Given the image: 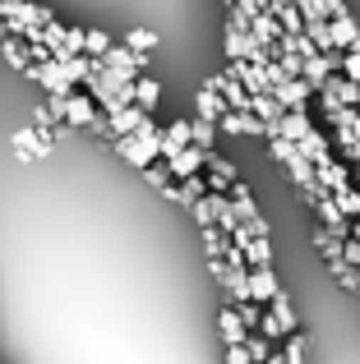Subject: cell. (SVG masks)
Returning <instances> with one entry per match:
<instances>
[{
  "label": "cell",
  "mask_w": 360,
  "mask_h": 364,
  "mask_svg": "<svg viewBox=\"0 0 360 364\" xmlns=\"http://www.w3.org/2000/svg\"><path fill=\"white\" fill-rule=\"evenodd\" d=\"M60 120H65V124H74V129L107 134V116H102L97 102H92L88 92H79V88H70V92L60 97Z\"/></svg>",
  "instance_id": "cell-1"
},
{
  "label": "cell",
  "mask_w": 360,
  "mask_h": 364,
  "mask_svg": "<svg viewBox=\"0 0 360 364\" xmlns=\"http://www.w3.org/2000/svg\"><path fill=\"white\" fill-rule=\"evenodd\" d=\"M263 79H268V92H272V97H277L287 111H309V88H305L300 79H291V74L282 70L277 60L263 70Z\"/></svg>",
  "instance_id": "cell-2"
},
{
  "label": "cell",
  "mask_w": 360,
  "mask_h": 364,
  "mask_svg": "<svg viewBox=\"0 0 360 364\" xmlns=\"http://www.w3.org/2000/svg\"><path fill=\"white\" fill-rule=\"evenodd\" d=\"M107 70H120V74H144L148 70V55L144 51H129V46H120V42H111L107 46V55H97Z\"/></svg>",
  "instance_id": "cell-3"
},
{
  "label": "cell",
  "mask_w": 360,
  "mask_h": 364,
  "mask_svg": "<svg viewBox=\"0 0 360 364\" xmlns=\"http://www.w3.org/2000/svg\"><path fill=\"white\" fill-rule=\"evenodd\" d=\"M111 143H116V152L134 171H144V166H153V161H157V148H148L144 139H134V134H120V139H111Z\"/></svg>",
  "instance_id": "cell-4"
},
{
  "label": "cell",
  "mask_w": 360,
  "mask_h": 364,
  "mask_svg": "<svg viewBox=\"0 0 360 364\" xmlns=\"http://www.w3.org/2000/svg\"><path fill=\"white\" fill-rule=\"evenodd\" d=\"M217 129L222 134H254V139H268V124L254 116V111H226V116L217 120Z\"/></svg>",
  "instance_id": "cell-5"
},
{
  "label": "cell",
  "mask_w": 360,
  "mask_h": 364,
  "mask_svg": "<svg viewBox=\"0 0 360 364\" xmlns=\"http://www.w3.org/2000/svg\"><path fill=\"white\" fill-rule=\"evenodd\" d=\"M166 161V176L171 180H185V176H194V171H203V148H180V152H171V157H162Z\"/></svg>",
  "instance_id": "cell-6"
},
{
  "label": "cell",
  "mask_w": 360,
  "mask_h": 364,
  "mask_svg": "<svg viewBox=\"0 0 360 364\" xmlns=\"http://www.w3.org/2000/svg\"><path fill=\"white\" fill-rule=\"evenodd\" d=\"M263 318L277 328V337H287V332H296V314H291V300H287V291H277L268 300V309H263Z\"/></svg>",
  "instance_id": "cell-7"
},
{
  "label": "cell",
  "mask_w": 360,
  "mask_h": 364,
  "mask_svg": "<svg viewBox=\"0 0 360 364\" xmlns=\"http://www.w3.org/2000/svg\"><path fill=\"white\" fill-rule=\"evenodd\" d=\"M14 152H18L23 161L46 157V152H51V134H42V129H18V134H14Z\"/></svg>",
  "instance_id": "cell-8"
},
{
  "label": "cell",
  "mask_w": 360,
  "mask_h": 364,
  "mask_svg": "<svg viewBox=\"0 0 360 364\" xmlns=\"http://www.w3.org/2000/svg\"><path fill=\"white\" fill-rule=\"evenodd\" d=\"M144 116H153V111H144V107H120V111H111V116H107V139H120V134H134Z\"/></svg>",
  "instance_id": "cell-9"
},
{
  "label": "cell",
  "mask_w": 360,
  "mask_h": 364,
  "mask_svg": "<svg viewBox=\"0 0 360 364\" xmlns=\"http://www.w3.org/2000/svg\"><path fill=\"white\" fill-rule=\"evenodd\" d=\"M226 203L235 208V217H240L245 226L259 217V208H254V194H250V185H245V180H231V185H226Z\"/></svg>",
  "instance_id": "cell-10"
},
{
  "label": "cell",
  "mask_w": 360,
  "mask_h": 364,
  "mask_svg": "<svg viewBox=\"0 0 360 364\" xmlns=\"http://www.w3.org/2000/svg\"><path fill=\"white\" fill-rule=\"evenodd\" d=\"M328 28H333L337 51H356V46H360V23H356L351 14H333V18H328Z\"/></svg>",
  "instance_id": "cell-11"
},
{
  "label": "cell",
  "mask_w": 360,
  "mask_h": 364,
  "mask_svg": "<svg viewBox=\"0 0 360 364\" xmlns=\"http://www.w3.org/2000/svg\"><path fill=\"white\" fill-rule=\"evenodd\" d=\"M277 277H272V267H250V300L254 304H268L272 295H277Z\"/></svg>",
  "instance_id": "cell-12"
},
{
  "label": "cell",
  "mask_w": 360,
  "mask_h": 364,
  "mask_svg": "<svg viewBox=\"0 0 360 364\" xmlns=\"http://www.w3.org/2000/svg\"><path fill=\"white\" fill-rule=\"evenodd\" d=\"M194 111H198V120H222L226 116V102H222V92L213 88V83H203V88H198V97H194Z\"/></svg>",
  "instance_id": "cell-13"
},
{
  "label": "cell",
  "mask_w": 360,
  "mask_h": 364,
  "mask_svg": "<svg viewBox=\"0 0 360 364\" xmlns=\"http://www.w3.org/2000/svg\"><path fill=\"white\" fill-rule=\"evenodd\" d=\"M309 129H314V120H309V111H282V120H277V134H282V139L300 143V139H305Z\"/></svg>",
  "instance_id": "cell-14"
},
{
  "label": "cell",
  "mask_w": 360,
  "mask_h": 364,
  "mask_svg": "<svg viewBox=\"0 0 360 364\" xmlns=\"http://www.w3.org/2000/svg\"><path fill=\"white\" fill-rule=\"evenodd\" d=\"M314 180L328 189V194H333V189H346V185H351V171L333 157V161H324V166H314Z\"/></svg>",
  "instance_id": "cell-15"
},
{
  "label": "cell",
  "mask_w": 360,
  "mask_h": 364,
  "mask_svg": "<svg viewBox=\"0 0 360 364\" xmlns=\"http://www.w3.org/2000/svg\"><path fill=\"white\" fill-rule=\"evenodd\" d=\"M250 33L259 37V42L268 46V51H272V46L282 42V28H277V18H272L268 9H259V14H250Z\"/></svg>",
  "instance_id": "cell-16"
},
{
  "label": "cell",
  "mask_w": 360,
  "mask_h": 364,
  "mask_svg": "<svg viewBox=\"0 0 360 364\" xmlns=\"http://www.w3.org/2000/svg\"><path fill=\"white\" fill-rule=\"evenodd\" d=\"M324 92H333L337 102H342V107H360V83H351V79H342V74H328L324 79Z\"/></svg>",
  "instance_id": "cell-17"
},
{
  "label": "cell",
  "mask_w": 360,
  "mask_h": 364,
  "mask_svg": "<svg viewBox=\"0 0 360 364\" xmlns=\"http://www.w3.org/2000/svg\"><path fill=\"white\" fill-rule=\"evenodd\" d=\"M240 254H245L250 267H272V240H268V235H250Z\"/></svg>",
  "instance_id": "cell-18"
},
{
  "label": "cell",
  "mask_w": 360,
  "mask_h": 364,
  "mask_svg": "<svg viewBox=\"0 0 360 364\" xmlns=\"http://www.w3.org/2000/svg\"><path fill=\"white\" fill-rule=\"evenodd\" d=\"M217 328H222V341H226V346H240V341H245V323H240V314H235L231 304L217 314Z\"/></svg>",
  "instance_id": "cell-19"
},
{
  "label": "cell",
  "mask_w": 360,
  "mask_h": 364,
  "mask_svg": "<svg viewBox=\"0 0 360 364\" xmlns=\"http://www.w3.org/2000/svg\"><path fill=\"white\" fill-rule=\"evenodd\" d=\"M203 171H208V176H217V180H226V185H231V180H240V171H235L217 148H203Z\"/></svg>",
  "instance_id": "cell-20"
},
{
  "label": "cell",
  "mask_w": 360,
  "mask_h": 364,
  "mask_svg": "<svg viewBox=\"0 0 360 364\" xmlns=\"http://www.w3.org/2000/svg\"><path fill=\"white\" fill-rule=\"evenodd\" d=\"M157 97H162V83L148 79V74H139V79H134V107L153 111V107H157Z\"/></svg>",
  "instance_id": "cell-21"
},
{
  "label": "cell",
  "mask_w": 360,
  "mask_h": 364,
  "mask_svg": "<svg viewBox=\"0 0 360 364\" xmlns=\"http://www.w3.org/2000/svg\"><path fill=\"white\" fill-rule=\"evenodd\" d=\"M120 46H129V51H144V55H153V46H157V33H153V28H129V33L120 37Z\"/></svg>",
  "instance_id": "cell-22"
},
{
  "label": "cell",
  "mask_w": 360,
  "mask_h": 364,
  "mask_svg": "<svg viewBox=\"0 0 360 364\" xmlns=\"http://www.w3.org/2000/svg\"><path fill=\"white\" fill-rule=\"evenodd\" d=\"M282 166H287V176H291V185H296V189H300V185H309V180H314V166H309V161L300 157V148L291 152V157L282 161Z\"/></svg>",
  "instance_id": "cell-23"
},
{
  "label": "cell",
  "mask_w": 360,
  "mask_h": 364,
  "mask_svg": "<svg viewBox=\"0 0 360 364\" xmlns=\"http://www.w3.org/2000/svg\"><path fill=\"white\" fill-rule=\"evenodd\" d=\"M0 55H5V60L9 65H14V70H33V60H28V46L23 42H18V37H5V42H0Z\"/></svg>",
  "instance_id": "cell-24"
},
{
  "label": "cell",
  "mask_w": 360,
  "mask_h": 364,
  "mask_svg": "<svg viewBox=\"0 0 360 364\" xmlns=\"http://www.w3.org/2000/svg\"><path fill=\"white\" fill-rule=\"evenodd\" d=\"M333 203H337V213L351 222V217H360V189L356 185H346V189H333Z\"/></svg>",
  "instance_id": "cell-25"
},
{
  "label": "cell",
  "mask_w": 360,
  "mask_h": 364,
  "mask_svg": "<svg viewBox=\"0 0 360 364\" xmlns=\"http://www.w3.org/2000/svg\"><path fill=\"white\" fill-rule=\"evenodd\" d=\"M240 346H245V355H250L254 364H263V360L272 355V341L263 337V332H245V341H240Z\"/></svg>",
  "instance_id": "cell-26"
},
{
  "label": "cell",
  "mask_w": 360,
  "mask_h": 364,
  "mask_svg": "<svg viewBox=\"0 0 360 364\" xmlns=\"http://www.w3.org/2000/svg\"><path fill=\"white\" fill-rule=\"evenodd\" d=\"M333 70L342 74V79L360 83V46H356V51H337V55H333Z\"/></svg>",
  "instance_id": "cell-27"
},
{
  "label": "cell",
  "mask_w": 360,
  "mask_h": 364,
  "mask_svg": "<svg viewBox=\"0 0 360 364\" xmlns=\"http://www.w3.org/2000/svg\"><path fill=\"white\" fill-rule=\"evenodd\" d=\"M189 143H194V148H213L217 143V124L213 120H189Z\"/></svg>",
  "instance_id": "cell-28"
},
{
  "label": "cell",
  "mask_w": 360,
  "mask_h": 364,
  "mask_svg": "<svg viewBox=\"0 0 360 364\" xmlns=\"http://www.w3.org/2000/svg\"><path fill=\"white\" fill-rule=\"evenodd\" d=\"M282 364H305V337H300V328L282 337Z\"/></svg>",
  "instance_id": "cell-29"
},
{
  "label": "cell",
  "mask_w": 360,
  "mask_h": 364,
  "mask_svg": "<svg viewBox=\"0 0 360 364\" xmlns=\"http://www.w3.org/2000/svg\"><path fill=\"white\" fill-rule=\"evenodd\" d=\"M203 231V254H208V263H217V258L226 254V235L217 231V226H198Z\"/></svg>",
  "instance_id": "cell-30"
},
{
  "label": "cell",
  "mask_w": 360,
  "mask_h": 364,
  "mask_svg": "<svg viewBox=\"0 0 360 364\" xmlns=\"http://www.w3.org/2000/svg\"><path fill=\"white\" fill-rule=\"evenodd\" d=\"M107 46H111V37L102 33V28H83V55L97 60V55H107Z\"/></svg>",
  "instance_id": "cell-31"
},
{
  "label": "cell",
  "mask_w": 360,
  "mask_h": 364,
  "mask_svg": "<svg viewBox=\"0 0 360 364\" xmlns=\"http://www.w3.org/2000/svg\"><path fill=\"white\" fill-rule=\"evenodd\" d=\"M235 314H240V323H245V332H259V318H263V304H254V300H245V304H231Z\"/></svg>",
  "instance_id": "cell-32"
},
{
  "label": "cell",
  "mask_w": 360,
  "mask_h": 364,
  "mask_svg": "<svg viewBox=\"0 0 360 364\" xmlns=\"http://www.w3.org/2000/svg\"><path fill=\"white\" fill-rule=\"evenodd\" d=\"M342 258L351 267H360V240H356V235H346V240H342Z\"/></svg>",
  "instance_id": "cell-33"
},
{
  "label": "cell",
  "mask_w": 360,
  "mask_h": 364,
  "mask_svg": "<svg viewBox=\"0 0 360 364\" xmlns=\"http://www.w3.org/2000/svg\"><path fill=\"white\" fill-rule=\"evenodd\" d=\"M351 235H356V240H360V217H351Z\"/></svg>",
  "instance_id": "cell-34"
},
{
  "label": "cell",
  "mask_w": 360,
  "mask_h": 364,
  "mask_svg": "<svg viewBox=\"0 0 360 364\" xmlns=\"http://www.w3.org/2000/svg\"><path fill=\"white\" fill-rule=\"evenodd\" d=\"M5 37H9V33H5V23H0V42H5Z\"/></svg>",
  "instance_id": "cell-35"
},
{
  "label": "cell",
  "mask_w": 360,
  "mask_h": 364,
  "mask_svg": "<svg viewBox=\"0 0 360 364\" xmlns=\"http://www.w3.org/2000/svg\"><path fill=\"white\" fill-rule=\"evenodd\" d=\"M356 291H360V267H356Z\"/></svg>",
  "instance_id": "cell-36"
}]
</instances>
